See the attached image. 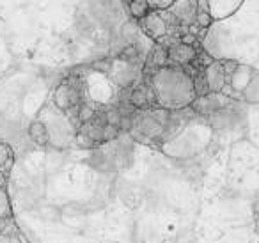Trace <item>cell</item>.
Returning <instances> with one entry per match:
<instances>
[{"label":"cell","instance_id":"8992f818","mask_svg":"<svg viewBox=\"0 0 259 243\" xmlns=\"http://www.w3.org/2000/svg\"><path fill=\"white\" fill-rule=\"evenodd\" d=\"M29 137L37 144V146H47L48 140H50V133H48V128L43 121L36 119V121L30 123L29 126Z\"/></svg>","mask_w":259,"mask_h":243},{"label":"cell","instance_id":"8fae6325","mask_svg":"<svg viewBox=\"0 0 259 243\" xmlns=\"http://www.w3.org/2000/svg\"><path fill=\"white\" fill-rule=\"evenodd\" d=\"M76 144H78L80 147H85V149H91V147H96V142H94L91 137H87L85 133L78 132L76 133Z\"/></svg>","mask_w":259,"mask_h":243},{"label":"cell","instance_id":"9c48e42d","mask_svg":"<svg viewBox=\"0 0 259 243\" xmlns=\"http://www.w3.org/2000/svg\"><path fill=\"white\" fill-rule=\"evenodd\" d=\"M176 0H148L151 11H169Z\"/></svg>","mask_w":259,"mask_h":243},{"label":"cell","instance_id":"277c9868","mask_svg":"<svg viewBox=\"0 0 259 243\" xmlns=\"http://www.w3.org/2000/svg\"><path fill=\"white\" fill-rule=\"evenodd\" d=\"M206 2H208V9L213 22H220V20L233 16L241 8L245 0H206Z\"/></svg>","mask_w":259,"mask_h":243},{"label":"cell","instance_id":"5b68a950","mask_svg":"<svg viewBox=\"0 0 259 243\" xmlns=\"http://www.w3.org/2000/svg\"><path fill=\"white\" fill-rule=\"evenodd\" d=\"M204 76L208 82L209 93H222L227 84V75L224 71L222 61H213L208 68H204Z\"/></svg>","mask_w":259,"mask_h":243},{"label":"cell","instance_id":"ba28073f","mask_svg":"<svg viewBox=\"0 0 259 243\" xmlns=\"http://www.w3.org/2000/svg\"><path fill=\"white\" fill-rule=\"evenodd\" d=\"M241 98H243V101H247V103H259V71H255L254 78L250 80L247 89L243 91Z\"/></svg>","mask_w":259,"mask_h":243},{"label":"cell","instance_id":"4fadbf2b","mask_svg":"<svg viewBox=\"0 0 259 243\" xmlns=\"http://www.w3.org/2000/svg\"><path fill=\"white\" fill-rule=\"evenodd\" d=\"M6 183H8V178H6V172L0 169V188H4Z\"/></svg>","mask_w":259,"mask_h":243},{"label":"cell","instance_id":"6da1fadb","mask_svg":"<svg viewBox=\"0 0 259 243\" xmlns=\"http://www.w3.org/2000/svg\"><path fill=\"white\" fill-rule=\"evenodd\" d=\"M151 82L156 94L158 107L167 110H183L192 107L197 94H195L194 78L181 66H165L158 69L155 75L144 76Z\"/></svg>","mask_w":259,"mask_h":243},{"label":"cell","instance_id":"5bb4252c","mask_svg":"<svg viewBox=\"0 0 259 243\" xmlns=\"http://www.w3.org/2000/svg\"><path fill=\"white\" fill-rule=\"evenodd\" d=\"M8 218H6V217H0V231H4V227H6V225H8Z\"/></svg>","mask_w":259,"mask_h":243},{"label":"cell","instance_id":"52a82bcc","mask_svg":"<svg viewBox=\"0 0 259 243\" xmlns=\"http://www.w3.org/2000/svg\"><path fill=\"white\" fill-rule=\"evenodd\" d=\"M128 11H130V16L137 22H141L144 16L149 15L151 8H149L148 0H130L128 2Z\"/></svg>","mask_w":259,"mask_h":243},{"label":"cell","instance_id":"7a4b0ae2","mask_svg":"<svg viewBox=\"0 0 259 243\" xmlns=\"http://www.w3.org/2000/svg\"><path fill=\"white\" fill-rule=\"evenodd\" d=\"M167 52H169V62L170 66H185L188 64H194L195 59H197L199 52H197V47L194 45H185L181 41H174L167 47Z\"/></svg>","mask_w":259,"mask_h":243},{"label":"cell","instance_id":"30bf717a","mask_svg":"<svg viewBox=\"0 0 259 243\" xmlns=\"http://www.w3.org/2000/svg\"><path fill=\"white\" fill-rule=\"evenodd\" d=\"M13 160V151L8 144L0 142V167H4L8 161Z\"/></svg>","mask_w":259,"mask_h":243},{"label":"cell","instance_id":"7c38bea8","mask_svg":"<svg viewBox=\"0 0 259 243\" xmlns=\"http://www.w3.org/2000/svg\"><path fill=\"white\" fill-rule=\"evenodd\" d=\"M254 222H255V229L259 231V199L254 204Z\"/></svg>","mask_w":259,"mask_h":243},{"label":"cell","instance_id":"3957f363","mask_svg":"<svg viewBox=\"0 0 259 243\" xmlns=\"http://www.w3.org/2000/svg\"><path fill=\"white\" fill-rule=\"evenodd\" d=\"M169 13L174 16L180 27L195 25V18H197V0H176L174 6L169 9Z\"/></svg>","mask_w":259,"mask_h":243}]
</instances>
